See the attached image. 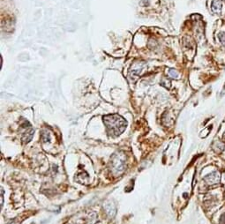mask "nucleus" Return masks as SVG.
Returning a JSON list of instances; mask_svg holds the SVG:
<instances>
[{"label":"nucleus","mask_w":225,"mask_h":224,"mask_svg":"<svg viewBox=\"0 0 225 224\" xmlns=\"http://www.w3.org/2000/svg\"><path fill=\"white\" fill-rule=\"evenodd\" d=\"M103 123L105 124L109 136L111 137L119 136L125 132L127 126V122L118 114L104 116Z\"/></svg>","instance_id":"nucleus-1"},{"label":"nucleus","mask_w":225,"mask_h":224,"mask_svg":"<svg viewBox=\"0 0 225 224\" xmlns=\"http://www.w3.org/2000/svg\"><path fill=\"white\" fill-rule=\"evenodd\" d=\"M111 163H112V167L114 169V170L120 174L121 172L125 170V156L124 154H116L113 158L111 160Z\"/></svg>","instance_id":"nucleus-2"},{"label":"nucleus","mask_w":225,"mask_h":224,"mask_svg":"<svg viewBox=\"0 0 225 224\" xmlns=\"http://www.w3.org/2000/svg\"><path fill=\"white\" fill-rule=\"evenodd\" d=\"M34 133H35V131H34V129H32L31 127H29L27 130H26V132H24V134H23V136H22V141L24 142V143H29L31 140H32V139H33V137H34Z\"/></svg>","instance_id":"nucleus-3"},{"label":"nucleus","mask_w":225,"mask_h":224,"mask_svg":"<svg viewBox=\"0 0 225 224\" xmlns=\"http://www.w3.org/2000/svg\"><path fill=\"white\" fill-rule=\"evenodd\" d=\"M212 11L214 13H219L222 9V0H213L211 5Z\"/></svg>","instance_id":"nucleus-4"},{"label":"nucleus","mask_w":225,"mask_h":224,"mask_svg":"<svg viewBox=\"0 0 225 224\" xmlns=\"http://www.w3.org/2000/svg\"><path fill=\"white\" fill-rule=\"evenodd\" d=\"M42 140L44 141V142H48V141H50L51 140V137H50V134H49V132H42Z\"/></svg>","instance_id":"nucleus-5"},{"label":"nucleus","mask_w":225,"mask_h":224,"mask_svg":"<svg viewBox=\"0 0 225 224\" xmlns=\"http://www.w3.org/2000/svg\"><path fill=\"white\" fill-rule=\"evenodd\" d=\"M170 75L171 76L172 78H174V79H175V78L177 79V78L178 77V73H177L175 70H173V69L170 70Z\"/></svg>","instance_id":"nucleus-6"},{"label":"nucleus","mask_w":225,"mask_h":224,"mask_svg":"<svg viewBox=\"0 0 225 224\" xmlns=\"http://www.w3.org/2000/svg\"><path fill=\"white\" fill-rule=\"evenodd\" d=\"M219 39L221 40L222 43L223 44V46H225V33H221L219 34Z\"/></svg>","instance_id":"nucleus-7"},{"label":"nucleus","mask_w":225,"mask_h":224,"mask_svg":"<svg viewBox=\"0 0 225 224\" xmlns=\"http://www.w3.org/2000/svg\"><path fill=\"white\" fill-rule=\"evenodd\" d=\"M3 197H4V191L1 190V207L3 206Z\"/></svg>","instance_id":"nucleus-8"},{"label":"nucleus","mask_w":225,"mask_h":224,"mask_svg":"<svg viewBox=\"0 0 225 224\" xmlns=\"http://www.w3.org/2000/svg\"><path fill=\"white\" fill-rule=\"evenodd\" d=\"M11 224H14V222H12V223H11Z\"/></svg>","instance_id":"nucleus-9"}]
</instances>
